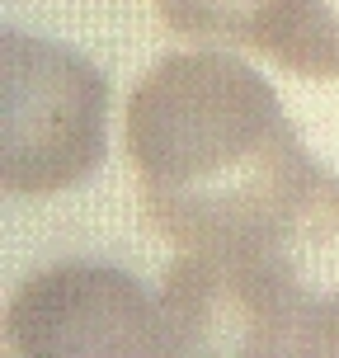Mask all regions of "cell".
<instances>
[{"instance_id": "6da1fadb", "label": "cell", "mask_w": 339, "mask_h": 358, "mask_svg": "<svg viewBox=\"0 0 339 358\" xmlns=\"http://www.w3.org/2000/svg\"><path fill=\"white\" fill-rule=\"evenodd\" d=\"M127 161L146 222L179 250L240 236L321 170L273 85L217 48L170 52L137 80Z\"/></svg>"}, {"instance_id": "5b68a950", "label": "cell", "mask_w": 339, "mask_h": 358, "mask_svg": "<svg viewBox=\"0 0 339 358\" xmlns=\"http://www.w3.org/2000/svg\"><path fill=\"white\" fill-rule=\"evenodd\" d=\"M161 24L203 48H245L306 80H339V0H156Z\"/></svg>"}, {"instance_id": "7a4b0ae2", "label": "cell", "mask_w": 339, "mask_h": 358, "mask_svg": "<svg viewBox=\"0 0 339 358\" xmlns=\"http://www.w3.org/2000/svg\"><path fill=\"white\" fill-rule=\"evenodd\" d=\"M161 316L170 354H339V179L316 170L240 236L179 250Z\"/></svg>"}, {"instance_id": "277c9868", "label": "cell", "mask_w": 339, "mask_h": 358, "mask_svg": "<svg viewBox=\"0 0 339 358\" xmlns=\"http://www.w3.org/2000/svg\"><path fill=\"white\" fill-rule=\"evenodd\" d=\"M10 354H170L165 316L127 273L104 264L38 268L10 297Z\"/></svg>"}, {"instance_id": "3957f363", "label": "cell", "mask_w": 339, "mask_h": 358, "mask_svg": "<svg viewBox=\"0 0 339 358\" xmlns=\"http://www.w3.org/2000/svg\"><path fill=\"white\" fill-rule=\"evenodd\" d=\"M104 76L62 43L5 34L0 43V179L5 194L75 189L104 161Z\"/></svg>"}]
</instances>
